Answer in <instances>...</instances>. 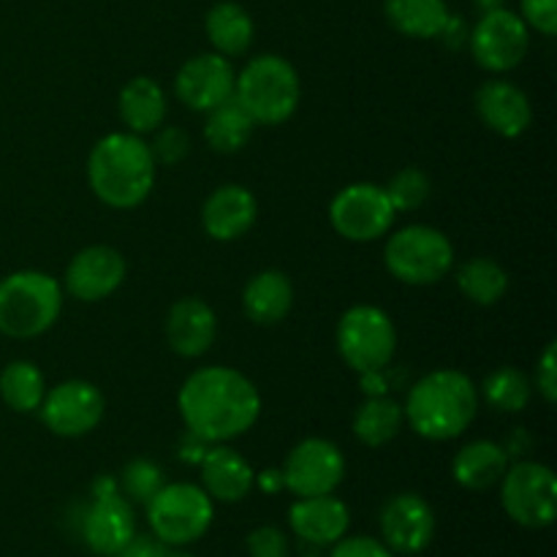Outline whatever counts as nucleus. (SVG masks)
<instances>
[{"instance_id": "1", "label": "nucleus", "mask_w": 557, "mask_h": 557, "mask_svg": "<svg viewBox=\"0 0 557 557\" xmlns=\"http://www.w3.org/2000/svg\"><path fill=\"white\" fill-rule=\"evenodd\" d=\"M177 408L194 438L205 444H226L259 422L261 395L245 373L212 364L185 379Z\"/></svg>"}, {"instance_id": "2", "label": "nucleus", "mask_w": 557, "mask_h": 557, "mask_svg": "<svg viewBox=\"0 0 557 557\" xmlns=\"http://www.w3.org/2000/svg\"><path fill=\"white\" fill-rule=\"evenodd\" d=\"M158 163L150 145L136 134H109L90 150L87 158V183L112 210H134L150 196L156 185Z\"/></svg>"}, {"instance_id": "3", "label": "nucleus", "mask_w": 557, "mask_h": 557, "mask_svg": "<svg viewBox=\"0 0 557 557\" xmlns=\"http://www.w3.org/2000/svg\"><path fill=\"white\" fill-rule=\"evenodd\" d=\"M479 411V389L460 370H435L419 379L403 406L406 422L419 438H460Z\"/></svg>"}, {"instance_id": "4", "label": "nucleus", "mask_w": 557, "mask_h": 557, "mask_svg": "<svg viewBox=\"0 0 557 557\" xmlns=\"http://www.w3.org/2000/svg\"><path fill=\"white\" fill-rule=\"evenodd\" d=\"M63 310V288L38 270L11 272L0 281V335L33 341L52 330Z\"/></svg>"}, {"instance_id": "5", "label": "nucleus", "mask_w": 557, "mask_h": 557, "mask_svg": "<svg viewBox=\"0 0 557 557\" xmlns=\"http://www.w3.org/2000/svg\"><path fill=\"white\" fill-rule=\"evenodd\" d=\"M302 85L299 74L281 54H259L248 60L234 79V98L256 125H281L297 112Z\"/></svg>"}, {"instance_id": "6", "label": "nucleus", "mask_w": 557, "mask_h": 557, "mask_svg": "<svg viewBox=\"0 0 557 557\" xmlns=\"http://www.w3.org/2000/svg\"><path fill=\"white\" fill-rule=\"evenodd\" d=\"M384 264L389 275L406 286H433L449 275L455 245L441 228L411 223L386 239Z\"/></svg>"}, {"instance_id": "7", "label": "nucleus", "mask_w": 557, "mask_h": 557, "mask_svg": "<svg viewBox=\"0 0 557 557\" xmlns=\"http://www.w3.org/2000/svg\"><path fill=\"white\" fill-rule=\"evenodd\" d=\"M212 498L196 484H163L147 504L152 536L166 547H185L205 536L212 525Z\"/></svg>"}, {"instance_id": "8", "label": "nucleus", "mask_w": 557, "mask_h": 557, "mask_svg": "<svg viewBox=\"0 0 557 557\" xmlns=\"http://www.w3.org/2000/svg\"><path fill=\"white\" fill-rule=\"evenodd\" d=\"M337 351L359 375L389 368L397 351V330L389 313L375 305L348 308L337 324Z\"/></svg>"}, {"instance_id": "9", "label": "nucleus", "mask_w": 557, "mask_h": 557, "mask_svg": "<svg viewBox=\"0 0 557 557\" xmlns=\"http://www.w3.org/2000/svg\"><path fill=\"white\" fill-rule=\"evenodd\" d=\"M500 504L522 528H547L557 517V479L544 462L522 460L500 479Z\"/></svg>"}, {"instance_id": "10", "label": "nucleus", "mask_w": 557, "mask_h": 557, "mask_svg": "<svg viewBox=\"0 0 557 557\" xmlns=\"http://www.w3.org/2000/svg\"><path fill=\"white\" fill-rule=\"evenodd\" d=\"M397 212L389 196L375 183H354L330 205V223L348 243H375L389 234Z\"/></svg>"}, {"instance_id": "11", "label": "nucleus", "mask_w": 557, "mask_h": 557, "mask_svg": "<svg viewBox=\"0 0 557 557\" xmlns=\"http://www.w3.org/2000/svg\"><path fill=\"white\" fill-rule=\"evenodd\" d=\"M471 54L490 74H506L525 60L531 30L520 14L509 9H487L471 30Z\"/></svg>"}, {"instance_id": "12", "label": "nucleus", "mask_w": 557, "mask_h": 557, "mask_svg": "<svg viewBox=\"0 0 557 557\" xmlns=\"http://www.w3.org/2000/svg\"><path fill=\"white\" fill-rule=\"evenodd\" d=\"M281 476L297 498L332 495L346 476V457L332 441L305 438L288 451Z\"/></svg>"}, {"instance_id": "13", "label": "nucleus", "mask_w": 557, "mask_h": 557, "mask_svg": "<svg viewBox=\"0 0 557 557\" xmlns=\"http://www.w3.org/2000/svg\"><path fill=\"white\" fill-rule=\"evenodd\" d=\"M107 403L98 386L90 381H63L44 395L38 413L49 433L60 438H82L101 424Z\"/></svg>"}, {"instance_id": "14", "label": "nucleus", "mask_w": 557, "mask_h": 557, "mask_svg": "<svg viewBox=\"0 0 557 557\" xmlns=\"http://www.w3.org/2000/svg\"><path fill=\"white\" fill-rule=\"evenodd\" d=\"M234 71L232 60L218 52H205L190 58L174 79V92L180 101L194 112H210L212 107L234 96Z\"/></svg>"}, {"instance_id": "15", "label": "nucleus", "mask_w": 557, "mask_h": 557, "mask_svg": "<svg viewBox=\"0 0 557 557\" xmlns=\"http://www.w3.org/2000/svg\"><path fill=\"white\" fill-rule=\"evenodd\" d=\"M125 275H128V267L120 250L109 245H90L69 261L65 288L71 297L82 302H101L123 286Z\"/></svg>"}, {"instance_id": "16", "label": "nucleus", "mask_w": 557, "mask_h": 557, "mask_svg": "<svg viewBox=\"0 0 557 557\" xmlns=\"http://www.w3.org/2000/svg\"><path fill=\"white\" fill-rule=\"evenodd\" d=\"M381 533L392 553L419 555L435 536L433 506L417 493H400L381 511Z\"/></svg>"}, {"instance_id": "17", "label": "nucleus", "mask_w": 557, "mask_h": 557, "mask_svg": "<svg viewBox=\"0 0 557 557\" xmlns=\"http://www.w3.org/2000/svg\"><path fill=\"white\" fill-rule=\"evenodd\" d=\"M136 536V517L123 493L92 495L82 517V539L101 557H114Z\"/></svg>"}, {"instance_id": "18", "label": "nucleus", "mask_w": 557, "mask_h": 557, "mask_svg": "<svg viewBox=\"0 0 557 557\" xmlns=\"http://www.w3.org/2000/svg\"><path fill=\"white\" fill-rule=\"evenodd\" d=\"M476 114L493 134L517 139L533 123L531 98L509 79H490L476 90Z\"/></svg>"}, {"instance_id": "19", "label": "nucleus", "mask_w": 557, "mask_h": 557, "mask_svg": "<svg viewBox=\"0 0 557 557\" xmlns=\"http://www.w3.org/2000/svg\"><path fill=\"white\" fill-rule=\"evenodd\" d=\"M259 205L245 185H221L201 207V226L218 243H234L253 228Z\"/></svg>"}, {"instance_id": "20", "label": "nucleus", "mask_w": 557, "mask_h": 557, "mask_svg": "<svg viewBox=\"0 0 557 557\" xmlns=\"http://www.w3.org/2000/svg\"><path fill=\"white\" fill-rule=\"evenodd\" d=\"M218 335V315L205 299L185 297L169 308L166 343L177 357H205Z\"/></svg>"}, {"instance_id": "21", "label": "nucleus", "mask_w": 557, "mask_h": 557, "mask_svg": "<svg viewBox=\"0 0 557 557\" xmlns=\"http://www.w3.org/2000/svg\"><path fill=\"white\" fill-rule=\"evenodd\" d=\"M288 522L302 542L313 547H330L346 536L351 515H348V506L335 495H313V498H299L288 509Z\"/></svg>"}, {"instance_id": "22", "label": "nucleus", "mask_w": 557, "mask_h": 557, "mask_svg": "<svg viewBox=\"0 0 557 557\" xmlns=\"http://www.w3.org/2000/svg\"><path fill=\"white\" fill-rule=\"evenodd\" d=\"M201 466V487L212 500H223V504H237V500L248 498V493L256 484L253 466L245 460L239 451L228 449V446L218 444L207 449L199 460Z\"/></svg>"}, {"instance_id": "23", "label": "nucleus", "mask_w": 557, "mask_h": 557, "mask_svg": "<svg viewBox=\"0 0 557 557\" xmlns=\"http://www.w3.org/2000/svg\"><path fill=\"white\" fill-rule=\"evenodd\" d=\"M243 308L253 324H281L294 308V286L286 272L264 270L250 277L243 292Z\"/></svg>"}, {"instance_id": "24", "label": "nucleus", "mask_w": 557, "mask_h": 557, "mask_svg": "<svg viewBox=\"0 0 557 557\" xmlns=\"http://www.w3.org/2000/svg\"><path fill=\"white\" fill-rule=\"evenodd\" d=\"M509 468V451L495 441H471L451 460V476L460 487L484 493L504 479Z\"/></svg>"}, {"instance_id": "25", "label": "nucleus", "mask_w": 557, "mask_h": 557, "mask_svg": "<svg viewBox=\"0 0 557 557\" xmlns=\"http://www.w3.org/2000/svg\"><path fill=\"white\" fill-rule=\"evenodd\" d=\"M166 92L150 76H136L120 90V117L131 134H152L166 120Z\"/></svg>"}, {"instance_id": "26", "label": "nucleus", "mask_w": 557, "mask_h": 557, "mask_svg": "<svg viewBox=\"0 0 557 557\" xmlns=\"http://www.w3.org/2000/svg\"><path fill=\"white\" fill-rule=\"evenodd\" d=\"M205 30L215 52L228 60L248 52L256 36L253 16L234 0H221V3L207 11Z\"/></svg>"}, {"instance_id": "27", "label": "nucleus", "mask_w": 557, "mask_h": 557, "mask_svg": "<svg viewBox=\"0 0 557 557\" xmlns=\"http://www.w3.org/2000/svg\"><path fill=\"white\" fill-rule=\"evenodd\" d=\"M384 14L389 25L408 38L444 36L451 20L446 0H384Z\"/></svg>"}, {"instance_id": "28", "label": "nucleus", "mask_w": 557, "mask_h": 557, "mask_svg": "<svg viewBox=\"0 0 557 557\" xmlns=\"http://www.w3.org/2000/svg\"><path fill=\"white\" fill-rule=\"evenodd\" d=\"M403 424H406L403 406L386 395L368 397L354 413V435L370 449H379V446L395 441L400 435Z\"/></svg>"}, {"instance_id": "29", "label": "nucleus", "mask_w": 557, "mask_h": 557, "mask_svg": "<svg viewBox=\"0 0 557 557\" xmlns=\"http://www.w3.org/2000/svg\"><path fill=\"white\" fill-rule=\"evenodd\" d=\"M207 114V123H205V139L210 141V147L215 152H239L245 145L250 141L253 136V117L245 112L243 103L237 98H226L223 103L212 107Z\"/></svg>"}, {"instance_id": "30", "label": "nucleus", "mask_w": 557, "mask_h": 557, "mask_svg": "<svg viewBox=\"0 0 557 557\" xmlns=\"http://www.w3.org/2000/svg\"><path fill=\"white\" fill-rule=\"evenodd\" d=\"M47 395L44 373L33 362L16 359L0 370V400L14 413H33Z\"/></svg>"}, {"instance_id": "31", "label": "nucleus", "mask_w": 557, "mask_h": 557, "mask_svg": "<svg viewBox=\"0 0 557 557\" xmlns=\"http://www.w3.org/2000/svg\"><path fill=\"white\" fill-rule=\"evenodd\" d=\"M457 288L473 305H498L509 292V275L504 267L493 259H471L457 272Z\"/></svg>"}, {"instance_id": "32", "label": "nucleus", "mask_w": 557, "mask_h": 557, "mask_svg": "<svg viewBox=\"0 0 557 557\" xmlns=\"http://www.w3.org/2000/svg\"><path fill=\"white\" fill-rule=\"evenodd\" d=\"M482 395L495 411L520 413L525 411L528 403H531L533 384L522 370L504 364V368H498L495 373H490L487 379H484Z\"/></svg>"}, {"instance_id": "33", "label": "nucleus", "mask_w": 557, "mask_h": 557, "mask_svg": "<svg viewBox=\"0 0 557 557\" xmlns=\"http://www.w3.org/2000/svg\"><path fill=\"white\" fill-rule=\"evenodd\" d=\"M386 196H389L395 212H413L430 199V177L417 166L400 169L395 177L386 185Z\"/></svg>"}, {"instance_id": "34", "label": "nucleus", "mask_w": 557, "mask_h": 557, "mask_svg": "<svg viewBox=\"0 0 557 557\" xmlns=\"http://www.w3.org/2000/svg\"><path fill=\"white\" fill-rule=\"evenodd\" d=\"M163 473L161 468L152 460H131L128 466L123 468V476H120V487H123L125 498L134 500V504H150L152 495L163 487Z\"/></svg>"}, {"instance_id": "35", "label": "nucleus", "mask_w": 557, "mask_h": 557, "mask_svg": "<svg viewBox=\"0 0 557 557\" xmlns=\"http://www.w3.org/2000/svg\"><path fill=\"white\" fill-rule=\"evenodd\" d=\"M156 163H166V166H177L185 161L190 152V136L183 128H163L158 131L156 141L150 145Z\"/></svg>"}, {"instance_id": "36", "label": "nucleus", "mask_w": 557, "mask_h": 557, "mask_svg": "<svg viewBox=\"0 0 557 557\" xmlns=\"http://www.w3.org/2000/svg\"><path fill=\"white\" fill-rule=\"evenodd\" d=\"M250 557H292V544L281 528L261 525L248 536Z\"/></svg>"}, {"instance_id": "37", "label": "nucleus", "mask_w": 557, "mask_h": 557, "mask_svg": "<svg viewBox=\"0 0 557 557\" xmlns=\"http://www.w3.org/2000/svg\"><path fill=\"white\" fill-rule=\"evenodd\" d=\"M522 22L542 36L557 33V0H522Z\"/></svg>"}, {"instance_id": "38", "label": "nucleus", "mask_w": 557, "mask_h": 557, "mask_svg": "<svg viewBox=\"0 0 557 557\" xmlns=\"http://www.w3.org/2000/svg\"><path fill=\"white\" fill-rule=\"evenodd\" d=\"M536 392L547 406L557 403V343H547L536 364Z\"/></svg>"}, {"instance_id": "39", "label": "nucleus", "mask_w": 557, "mask_h": 557, "mask_svg": "<svg viewBox=\"0 0 557 557\" xmlns=\"http://www.w3.org/2000/svg\"><path fill=\"white\" fill-rule=\"evenodd\" d=\"M330 557H395L392 549L384 542L370 536H354V539H341L332 549Z\"/></svg>"}, {"instance_id": "40", "label": "nucleus", "mask_w": 557, "mask_h": 557, "mask_svg": "<svg viewBox=\"0 0 557 557\" xmlns=\"http://www.w3.org/2000/svg\"><path fill=\"white\" fill-rule=\"evenodd\" d=\"M166 544L158 542L156 536H134L114 557H163Z\"/></svg>"}, {"instance_id": "41", "label": "nucleus", "mask_w": 557, "mask_h": 557, "mask_svg": "<svg viewBox=\"0 0 557 557\" xmlns=\"http://www.w3.org/2000/svg\"><path fill=\"white\" fill-rule=\"evenodd\" d=\"M256 482H259V487L264 490V493H275V490L283 487L281 471H264L261 476H256Z\"/></svg>"}, {"instance_id": "42", "label": "nucleus", "mask_w": 557, "mask_h": 557, "mask_svg": "<svg viewBox=\"0 0 557 557\" xmlns=\"http://www.w3.org/2000/svg\"><path fill=\"white\" fill-rule=\"evenodd\" d=\"M163 557H194V555H188V553H166Z\"/></svg>"}]
</instances>
